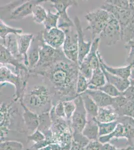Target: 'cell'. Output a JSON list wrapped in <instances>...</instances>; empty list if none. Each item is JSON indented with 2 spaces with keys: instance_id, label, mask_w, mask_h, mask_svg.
<instances>
[{
  "instance_id": "cell-29",
  "label": "cell",
  "mask_w": 134,
  "mask_h": 150,
  "mask_svg": "<svg viewBox=\"0 0 134 150\" xmlns=\"http://www.w3.org/2000/svg\"><path fill=\"white\" fill-rule=\"evenodd\" d=\"M126 138V134L124 125L118 123L114 131L109 135L100 137L98 140L102 144L110 143L113 139L117 140L119 139Z\"/></svg>"
},
{
  "instance_id": "cell-34",
  "label": "cell",
  "mask_w": 134,
  "mask_h": 150,
  "mask_svg": "<svg viewBox=\"0 0 134 150\" xmlns=\"http://www.w3.org/2000/svg\"><path fill=\"white\" fill-rule=\"evenodd\" d=\"M48 12L46 9L40 4L37 5L33 12V20L37 24H43L47 17Z\"/></svg>"
},
{
  "instance_id": "cell-11",
  "label": "cell",
  "mask_w": 134,
  "mask_h": 150,
  "mask_svg": "<svg viewBox=\"0 0 134 150\" xmlns=\"http://www.w3.org/2000/svg\"><path fill=\"white\" fill-rule=\"evenodd\" d=\"M76 108L71 120V126L73 133H82L88 122L87 114L81 95L74 100Z\"/></svg>"
},
{
  "instance_id": "cell-46",
  "label": "cell",
  "mask_w": 134,
  "mask_h": 150,
  "mask_svg": "<svg viewBox=\"0 0 134 150\" xmlns=\"http://www.w3.org/2000/svg\"><path fill=\"white\" fill-rule=\"evenodd\" d=\"M134 149V147L130 146L124 148H118L117 147L111 143H107L102 145L101 150H133Z\"/></svg>"
},
{
  "instance_id": "cell-32",
  "label": "cell",
  "mask_w": 134,
  "mask_h": 150,
  "mask_svg": "<svg viewBox=\"0 0 134 150\" xmlns=\"http://www.w3.org/2000/svg\"><path fill=\"white\" fill-rule=\"evenodd\" d=\"M39 125L38 130L45 134L51 130L52 125L49 112H44L39 115Z\"/></svg>"
},
{
  "instance_id": "cell-9",
  "label": "cell",
  "mask_w": 134,
  "mask_h": 150,
  "mask_svg": "<svg viewBox=\"0 0 134 150\" xmlns=\"http://www.w3.org/2000/svg\"><path fill=\"white\" fill-rule=\"evenodd\" d=\"M74 28L63 30L66 34V39L62 50L67 59L72 62L78 64V35L76 29L73 30Z\"/></svg>"
},
{
  "instance_id": "cell-12",
  "label": "cell",
  "mask_w": 134,
  "mask_h": 150,
  "mask_svg": "<svg viewBox=\"0 0 134 150\" xmlns=\"http://www.w3.org/2000/svg\"><path fill=\"white\" fill-rule=\"evenodd\" d=\"M100 8L105 10L117 20L120 25L121 31L127 26L134 15V10L131 6L130 8L122 9L106 2Z\"/></svg>"
},
{
  "instance_id": "cell-53",
  "label": "cell",
  "mask_w": 134,
  "mask_h": 150,
  "mask_svg": "<svg viewBox=\"0 0 134 150\" xmlns=\"http://www.w3.org/2000/svg\"><path fill=\"white\" fill-rule=\"evenodd\" d=\"M71 144L66 145L64 147H62L61 150H71Z\"/></svg>"
},
{
  "instance_id": "cell-33",
  "label": "cell",
  "mask_w": 134,
  "mask_h": 150,
  "mask_svg": "<svg viewBox=\"0 0 134 150\" xmlns=\"http://www.w3.org/2000/svg\"><path fill=\"white\" fill-rule=\"evenodd\" d=\"M60 15L57 12L54 13L51 10L48 11L47 17L43 23V25L44 27V30L49 31L51 29L58 28V22L59 21Z\"/></svg>"
},
{
  "instance_id": "cell-28",
  "label": "cell",
  "mask_w": 134,
  "mask_h": 150,
  "mask_svg": "<svg viewBox=\"0 0 134 150\" xmlns=\"http://www.w3.org/2000/svg\"><path fill=\"white\" fill-rule=\"evenodd\" d=\"M105 76L101 67L94 70L91 78L89 81L88 89H96L105 85L107 83Z\"/></svg>"
},
{
  "instance_id": "cell-27",
  "label": "cell",
  "mask_w": 134,
  "mask_h": 150,
  "mask_svg": "<svg viewBox=\"0 0 134 150\" xmlns=\"http://www.w3.org/2000/svg\"><path fill=\"white\" fill-rule=\"evenodd\" d=\"M82 134L89 140H98L99 126L96 118L88 120Z\"/></svg>"
},
{
  "instance_id": "cell-31",
  "label": "cell",
  "mask_w": 134,
  "mask_h": 150,
  "mask_svg": "<svg viewBox=\"0 0 134 150\" xmlns=\"http://www.w3.org/2000/svg\"><path fill=\"white\" fill-rule=\"evenodd\" d=\"M89 142L82 133H73L71 150H85Z\"/></svg>"
},
{
  "instance_id": "cell-35",
  "label": "cell",
  "mask_w": 134,
  "mask_h": 150,
  "mask_svg": "<svg viewBox=\"0 0 134 150\" xmlns=\"http://www.w3.org/2000/svg\"><path fill=\"white\" fill-rule=\"evenodd\" d=\"M99 126V136L100 137L109 135L114 131L117 126V121L110 123H100L97 121Z\"/></svg>"
},
{
  "instance_id": "cell-38",
  "label": "cell",
  "mask_w": 134,
  "mask_h": 150,
  "mask_svg": "<svg viewBox=\"0 0 134 150\" xmlns=\"http://www.w3.org/2000/svg\"><path fill=\"white\" fill-rule=\"evenodd\" d=\"M25 2V0L22 1H14L10 2L4 6L1 7V17L5 15V14H7V16L6 17V19H8L9 16L15 9L18 7L21 4Z\"/></svg>"
},
{
  "instance_id": "cell-24",
  "label": "cell",
  "mask_w": 134,
  "mask_h": 150,
  "mask_svg": "<svg viewBox=\"0 0 134 150\" xmlns=\"http://www.w3.org/2000/svg\"><path fill=\"white\" fill-rule=\"evenodd\" d=\"M28 59L29 63V70L34 69L39 62L40 59L39 42L37 37L34 38L31 46L28 52Z\"/></svg>"
},
{
  "instance_id": "cell-18",
  "label": "cell",
  "mask_w": 134,
  "mask_h": 150,
  "mask_svg": "<svg viewBox=\"0 0 134 150\" xmlns=\"http://www.w3.org/2000/svg\"><path fill=\"white\" fill-rule=\"evenodd\" d=\"M34 38V35L32 34H25L17 35L19 53L24 59V64L28 68L29 67L28 52L29 51Z\"/></svg>"
},
{
  "instance_id": "cell-20",
  "label": "cell",
  "mask_w": 134,
  "mask_h": 150,
  "mask_svg": "<svg viewBox=\"0 0 134 150\" xmlns=\"http://www.w3.org/2000/svg\"><path fill=\"white\" fill-rule=\"evenodd\" d=\"M85 93L92 98L99 108L112 106L113 103V98L109 96L101 91L88 89Z\"/></svg>"
},
{
  "instance_id": "cell-22",
  "label": "cell",
  "mask_w": 134,
  "mask_h": 150,
  "mask_svg": "<svg viewBox=\"0 0 134 150\" xmlns=\"http://www.w3.org/2000/svg\"><path fill=\"white\" fill-rule=\"evenodd\" d=\"M119 116L112 106L99 108L96 119L100 123H110L117 121Z\"/></svg>"
},
{
  "instance_id": "cell-2",
  "label": "cell",
  "mask_w": 134,
  "mask_h": 150,
  "mask_svg": "<svg viewBox=\"0 0 134 150\" xmlns=\"http://www.w3.org/2000/svg\"><path fill=\"white\" fill-rule=\"evenodd\" d=\"M18 103L14 101L13 98L1 102V142L14 140L27 145L28 133L22 114H21L17 106Z\"/></svg>"
},
{
  "instance_id": "cell-58",
  "label": "cell",
  "mask_w": 134,
  "mask_h": 150,
  "mask_svg": "<svg viewBox=\"0 0 134 150\" xmlns=\"http://www.w3.org/2000/svg\"></svg>"
},
{
  "instance_id": "cell-41",
  "label": "cell",
  "mask_w": 134,
  "mask_h": 150,
  "mask_svg": "<svg viewBox=\"0 0 134 150\" xmlns=\"http://www.w3.org/2000/svg\"><path fill=\"white\" fill-rule=\"evenodd\" d=\"M116 111L119 117L122 116L131 117L134 112V101H128L127 104Z\"/></svg>"
},
{
  "instance_id": "cell-40",
  "label": "cell",
  "mask_w": 134,
  "mask_h": 150,
  "mask_svg": "<svg viewBox=\"0 0 134 150\" xmlns=\"http://www.w3.org/2000/svg\"><path fill=\"white\" fill-rule=\"evenodd\" d=\"M96 90L101 91L112 98L117 97L122 94V93L120 92L117 88L108 82L105 85L98 88Z\"/></svg>"
},
{
  "instance_id": "cell-26",
  "label": "cell",
  "mask_w": 134,
  "mask_h": 150,
  "mask_svg": "<svg viewBox=\"0 0 134 150\" xmlns=\"http://www.w3.org/2000/svg\"><path fill=\"white\" fill-rule=\"evenodd\" d=\"M81 96L83 99L84 107L87 112L88 120L96 118L99 108L98 105L92 98L86 93L81 94Z\"/></svg>"
},
{
  "instance_id": "cell-3",
  "label": "cell",
  "mask_w": 134,
  "mask_h": 150,
  "mask_svg": "<svg viewBox=\"0 0 134 150\" xmlns=\"http://www.w3.org/2000/svg\"><path fill=\"white\" fill-rule=\"evenodd\" d=\"M20 102L38 115L49 112L53 106L51 91L42 77L41 82L29 85L28 84L24 97Z\"/></svg>"
},
{
  "instance_id": "cell-19",
  "label": "cell",
  "mask_w": 134,
  "mask_h": 150,
  "mask_svg": "<svg viewBox=\"0 0 134 150\" xmlns=\"http://www.w3.org/2000/svg\"><path fill=\"white\" fill-rule=\"evenodd\" d=\"M98 56L101 65L107 72L124 79H129L131 74V68L132 67L131 66L127 65L122 67H113L106 63L103 58H102L100 52L99 51L98 52Z\"/></svg>"
},
{
  "instance_id": "cell-56",
  "label": "cell",
  "mask_w": 134,
  "mask_h": 150,
  "mask_svg": "<svg viewBox=\"0 0 134 150\" xmlns=\"http://www.w3.org/2000/svg\"><path fill=\"white\" fill-rule=\"evenodd\" d=\"M133 118H134V112H133V113L132 115V116H131Z\"/></svg>"
},
{
  "instance_id": "cell-57",
  "label": "cell",
  "mask_w": 134,
  "mask_h": 150,
  "mask_svg": "<svg viewBox=\"0 0 134 150\" xmlns=\"http://www.w3.org/2000/svg\"><path fill=\"white\" fill-rule=\"evenodd\" d=\"M133 68H134V67H132Z\"/></svg>"
},
{
  "instance_id": "cell-39",
  "label": "cell",
  "mask_w": 134,
  "mask_h": 150,
  "mask_svg": "<svg viewBox=\"0 0 134 150\" xmlns=\"http://www.w3.org/2000/svg\"><path fill=\"white\" fill-rule=\"evenodd\" d=\"M89 81L80 72L77 82V93L78 95L83 94L88 89Z\"/></svg>"
},
{
  "instance_id": "cell-15",
  "label": "cell",
  "mask_w": 134,
  "mask_h": 150,
  "mask_svg": "<svg viewBox=\"0 0 134 150\" xmlns=\"http://www.w3.org/2000/svg\"><path fill=\"white\" fill-rule=\"evenodd\" d=\"M47 0H30L25 1L20 5L17 7L11 13L7 20H20L30 15H32L34 8L36 6L46 2Z\"/></svg>"
},
{
  "instance_id": "cell-43",
  "label": "cell",
  "mask_w": 134,
  "mask_h": 150,
  "mask_svg": "<svg viewBox=\"0 0 134 150\" xmlns=\"http://www.w3.org/2000/svg\"><path fill=\"white\" fill-rule=\"evenodd\" d=\"M45 139L44 134L39 130H37L34 133L29 135L27 136V144L32 142L34 143H37L38 142L43 141Z\"/></svg>"
},
{
  "instance_id": "cell-14",
  "label": "cell",
  "mask_w": 134,
  "mask_h": 150,
  "mask_svg": "<svg viewBox=\"0 0 134 150\" xmlns=\"http://www.w3.org/2000/svg\"><path fill=\"white\" fill-rule=\"evenodd\" d=\"M41 32L45 43L56 49L62 48L66 39V34L62 29L55 28L49 31L44 30Z\"/></svg>"
},
{
  "instance_id": "cell-16",
  "label": "cell",
  "mask_w": 134,
  "mask_h": 150,
  "mask_svg": "<svg viewBox=\"0 0 134 150\" xmlns=\"http://www.w3.org/2000/svg\"><path fill=\"white\" fill-rule=\"evenodd\" d=\"M0 64L2 65H10L14 67V72L18 74L22 71H29V69L24 62L16 58L9 51L6 47L1 44V59Z\"/></svg>"
},
{
  "instance_id": "cell-30",
  "label": "cell",
  "mask_w": 134,
  "mask_h": 150,
  "mask_svg": "<svg viewBox=\"0 0 134 150\" xmlns=\"http://www.w3.org/2000/svg\"><path fill=\"white\" fill-rule=\"evenodd\" d=\"M23 30L22 29L11 27L7 25L2 19L0 20V38L1 41L5 40L8 36L11 35H19L22 34Z\"/></svg>"
},
{
  "instance_id": "cell-5",
  "label": "cell",
  "mask_w": 134,
  "mask_h": 150,
  "mask_svg": "<svg viewBox=\"0 0 134 150\" xmlns=\"http://www.w3.org/2000/svg\"><path fill=\"white\" fill-rule=\"evenodd\" d=\"M36 37L39 42L40 59L38 63L34 69L43 68L55 62L66 59L62 48L56 49L45 43L43 39L41 31L38 33Z\"/></svg>"
},
{
  "instance_id": "cell-10",
  "label": "cell",
  "mask_w": 134,
  "mask_h": 150,
  "mask_svg": "<svg viewBox=\"0 0 134 150\" xmlns=\"http://www.w3.org/2000/svg\"><path fill=\"white\" fill-rule=\"evenodd\" d=\"M100 40L112 46L122 39V31L117 20L111 15L110 19L100 35Z\"/></svg>"
},
{
  "instance_id": "cell-6",
  "label": "cell",
  "mask_w": 134,
  "mask_h": 150,
  "mask_svg": "<svg viewBox=\"0 0 134 150\" xmlns=\"http://www.w3.org/2000/svg\"><path fill=\"white\" fill-rule=\"evenodd\" d=\"M111 16V14L100 8L88 12L85 15V18L88 22L86 30L91 33L93 40L96 38V36L100 35L109 22Z\"/></svg>"
},
{
  "instance_id": "cell-48",
  "label": "cell",
  "mask_w": 134,
  "mask_h": 150,
  "mask_svg": "<svg viewBox=\"0 0 134 150\" xmlns=\"http://www.w3.org/2000/svg\"><path fill=\"white\" fill-rule=\"evenodd\" d=\"M122 95L128 101H134V87L130 86L126 90L122 93Z\"/></svg>"
},
{
  "instance_id": "cell-13",
  "label": "cell",
  "mask_w": 134,
  "mask_h": 150,
  "mask_svg": "<svg viewBox=\"0 0 134 150\" xmlns=\"http://www.w3.org/2000/svg\"><path fill=\"white\" fill-rule=\"evenodd\" d=\"M74 23L75 24V29L78 35V64L80 66L84 59L90 52L91 49L93 41H86L84 39L85 34L82 27L81 23L78 17L76 16L74 18Z\"/></svg>"
},
{
  "instance_id": "cell-52",
  "label": "cell",
  "mask_w": 134,
  "mask_h": 150,
  "mask_svg": "<svg viewBox=\"0 0 134 150\" xmlns=\"http://www.w3.org/2000/svg\"><path fill=\"white\" fill-rule=\"evenodd\" d=\"M51 150H61L62 147L58 144H51Z\"/></svg>"
},
{
  "instance_id": "cell-51",
  "label": "cell",
  "mask_w": 134,
  "mask_h": 150,
  "mask_svg": "<svg viewBox=\"0 0 134 150\" xmlns=\"http://www.w3.org/2000/svg\"><path fill=\"white\" fill-rule=\"evenodd\" d=\"M125 48L127 50H129L130 48H134V37L129 41L127 43L125 44Z\"/></svg>"
},
{
  "instance_id": "cell-49",
  "label": "cell",
  "mask_w": 134,
  "mask_h": 150,
  "mask_svg": "<svg viewBox=\"0 0 134 150\" xmlns=\"http://www.w3.org/2000/svg\"><path fill=\"white\" fill-rule=\"evenodd\" d=\"M128 50L129 54L126 59V63L128 65L134 67V48H130Z\"/></svg>"
},
{
  "instance_id": "cell-36",
  "label": "cell",
  "mask_w": 134,
  "mask_h": 150,
  "mask_svg": "<svg viewBox=\"0 0 134 150\" xmlns=\"http://www.w3.org/2000/svg\"><path fill=\"white\" fill-rule=\"evenodd\" d=\"M134 37V15L127 26L122 30V39L126 44Z\"/></svg>"
},
{
  "instance_id": "cell-42",
  "label": "cell",
  "mask_w": 134,
  "mask_h": 150,
  "mask_svg": "<svg viewBox=\"0 0 134 150\" xmlns=\"http://www.w3.org/2000/svg\"><path fill=\"white\" fill-rule=\"evenodd\" d=\"M64 106L65 114L66 119L68 121L71 122L72 117L75 112L76 106L74 100L63 102Z\"/></svg>"
},
{
  "instance_id": "cell-17",
  "label": "cell",
  "mask_w": 134,
  "mask_h": 150,
  "mask_svg": "<svg viewBox=\"0 0 134 150\" xmlns=\"http://www.w3.org/2000/svg\"><path fill=\"white\" fill-rule=\"evenodd\" d=\"M23 109L22 116L24 125L28 135L37 130L39 125V115L30 110L22 102H20Z\"/></svg>"
},
{
  "instance_id": "cell-7",
  "label": "cell",
  "mask_w": 134,
  "mask_h": 150,
  "mask_svg": "<svg viewBox=\"0 0 134 150\" xmlns=\"http://www.w3.org/2000/svg\"><path fill=\"white\" fill-rule=\"evenodd\" d=\"M100 42V38H96L93 40L90 52L79 66V72L89 81L91 78L94 70L100 67V63L98 56Z\"/></svg>"
},
{
  "instance_id": "cell-44",
  "label": "cell",
  "mask_w": 134,
  "mask_h": 150,
  "mask_svg": "<svg viewBox=\"0 0 134 150\" xmlns=\"http://www.w3.org/2000/svg\"><path fill=\"white\" fill-rule=\"evenodd\" d=\"M106 2L110 3L116 7L122 8V9H128L131 7L130 1L127 0H108Z\"/></svg>"
},
{
  "instance_id": "cell-25",
  "label": "cell",
  "mask_w": 134,
  "mask_h": 150,
  "mask_svg": "<svg viewBox=\"0 0 134 150\" xmlns=\"http://www.w3.org/2000/svg\"><path fill=\"white\" fill-rule=\"evenodd\" d=\"M1 44L7 48L15 57L24 62V59L20 55L17 35H11L7 37L5 40L1 41Z\"/></svg>"
},
{
  "instance_id": "cell-4",
  "label": "cell",
  "mask_w": 134,
  "mask_h": 150,
  "mask_svg": "<svg viewBox=\"0 0 134 150\" xmlns=\"http://www.w3.org/2000/svg\"><path fill=\"white\" fill-rule=\"evenodd\" d=\"M0 73L1 86L6 84L14 86L15 92L13 100L16 103L22 101L30 76L29 71H22L17 74L6 65H1Z\"/></svg>"
},
{
  "instance_id": "cell-47",
  "label": "cell",
  "mask_w": 134,
  "mask_h": 150,
  "mask_svg": "<svg viewBox=\"0 0 134 150\" xmlns=\"http://www.w3.org/2000/svg\"><path fill=\"white\" fill-rule=\"evenodd\" d=\"M102 145L99 140L90 141L85 150H101Z\"/></svg>"
},
{
  "instance_id": "cell-45",
  "label": "cell",
  "mask_w": 134,
  "mask_h": 150,
  "mask_svg": "<svg viewBox=\"0 0 134 150\" xmlns=\"http://www.w3.org/2000/svg\"><path fill=\"white\" fill-rule=\"evenodd\" d=\"M53 107L54 109L55 114L58 118L66 119L63 102H60L56 104V105L53 106Z\"/></svg>"
},
{
  "instance_id": "cell-23",
  "label": "cell",
  "mask_w": 134,
  "mask_h": 150,
  "mask_svg": "<svg viewBox=\"0 0 134 150\" xmlns=\"http://www.w3.org/2000/svg\"><path fill=\"white\" fill-rule=\"evenodd\" d=\"M100 67L105 74L107 82L117 88L120 92H123L124 91L126 90L130 86L128 79H124L116 76L115 75H113L112 74L107 72L101 64Z\"/></svg>"
},
{
  "instance_id": "cell-54",
  "label": "cell",
  "mask_w": 134,
  "mask_h": 150,
  "mask_svg": "<svg viewBox=\"0 0 134 150\" xmlns=\"http://www.w3.org/2000/svg\"><path fill=\"white\" fill-rule=\"evenodd\" d=\"M37 150H51V145H48L46 147H43L42 148L39 149Z\"/></svg>"
},
{
  "instance_id": "cell-50",
  "label": "cell",
  "mask_w": 134,
  "mask_h": 150,
  "mask_svg": "<svg viewBox=\"0 0 134 150\" xmlns=\"http://www.w3.org/2000/svg\"><path fill=\"white\" fill-rule=\"evenodd\" d=\"M128 80L130 82V86L134 87V68L133 67L131 68V74Z\"/></svg>"
},
{
  "instance_id": "cell-37",
  "label": "cell",
  "mask_w": 134,
  "mask_h": 150,
  "mask_svg": "<svg viewBox=\"0 0 134 150\" xmlns=\"http://www.w3.org/2000/svg\"><path fill=\"white\" fill-rule=\"evenodd\" d=\"M24 146L21 142L8 140L1 142L0 150H23Z\"/></svg>"
},
{
  "instance_id": "cell-55",
  "label": "cell",
  "mask_w": 134,
  "mask_h": 150,
  "mask_svg": "<svg viewBox=\"0 0 134 150\" xmlns=\"http://www.w3.org/2000/svg\"><path fill=\"white\" fill-rule=\"evenodd\" d=\"M130 3H131V6L132 7L133 9L134 10V0H133V1H130Z\"/></svg>"
},
{
  "instance_id": "cell-21",
  "label": "cell",
  "mask_w": 134,
  "mask_h": 150,
  "mask_svg": "<svg viewBox=\"0 0 134 150\" xmlns=\"http://www.w3.org/2000/svg\"><path fill=\"white\" fill-rule=\"evenodd\" d=\"M124 125L126 132L127 145L134 147V119L130 116L119 117L117 120Z\"/></svg>"
},
{
  "instance_id": "cell-1",
  "label": "cell",
  "mask_w": 134,
  "mask_h": 150,
  "mask_svg": "<svg viewBox=\"0 0 134 150\" xmlns=\"http://www.w3.org/2000/svg\"><path fill=\"white\" fill-rule=\"evenodd\" d=\"M29 73L42 77L51 91L53 106L60 102L74 100L79 96L77 82L79 65L67 58L43 68L30 70Z\"/></svg>"
},
{
  "instance_id": "cell-8",
  "label": "cell",
  "mask_w": 134,
  "mask_h": 150,
  "mask_svg": "<svg viewBox=\"0 0 134 150\" xmlns=\"http://www.w3.org/2000/svg\"><path fill=\"white\" fill-rule=\"evenodd\" d=\"M50 2L51 7L56 9L59 14V21L61 23L58 27L62 30L75 27L74 23L68 16L67 10L72 6H78V2L75 0H51Z\"/></svg>"
}]
</instances>
